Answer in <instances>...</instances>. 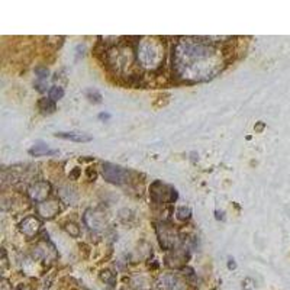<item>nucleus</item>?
Returning a JSON list of instances; mask_svg holds the SVG:
<instances>
[{
  "label": "nucleus",
  "instance_id": "nucleus-1",
  "mask_svg": "<svg viewBox=\"0 0 290 290\" xmlns=\"http://www.w3.org/2000/svg\"><path fill=\"white\" fill-rule=\"evenodd\" d=\"M173 71L185 83H199L213 79L222 71V55L209 36L180 38L173 46Z\"/></svg>",
  "mask_w": 290,
  "mask_h": 290
},
{
  "label": "nucleus",
  "instance_id": "nucleus-2",
  "mask_svg": "<svg viewBox=\"0 0 290 290\" xmlns=\"http://www.w3.org/2000/svg\"><path fill=\"white\" fill-rule=\"evenodd\" d=\"M137 61L142 69H158L164 61V46L157 38L145 36L141 38L137 45Z\"/></svg>",
  "mask_w": 290,
  "mask_h": 290
},
{
  "label": "nucleus",
  "instance_id": "nucleus-3",
  "mask_svg": "<svg viewBox=\"0 0 290 290\" xmlns=\"http://www.w3.org/2000/svg\"><path fill=\"white\" fill-rule=\"evenodd\" d=\"M150 196L155 205L173 203L177 199V190L171 186L164 185L160 180H155L150 187Z\"/></svg>",
  "mask_w": 290,
  "mask_h": 290
},
{
  "label": "nucleus",
  "instance_id": "nucleus-4",
  "mask_svg": "<svg viewBox=\"0 0 290 290\" xmlns=\"http://www.w3.org/2000/svg\"><path fill=\"white\" fill-rule=\"evenodd\" d=\"M155 229H157V235H158L160 245L162 248L164 250H174V247L179 244V235L174 231L173 226L167 225L164 222H158Z\"/></svg>",
  "mask_w": 290,
  "mask_h": 290
},
{
  "label": "nucleus",
  "instance_id": "nucleus-5",
  "mask_svg": "<svg viewBox=\"0 0 290 290\" xmlns=\"http://www.w3.org/2000/svg\"><path fill=\"white\" fill-rule=\"evenodd\" d=\"M102 174H103L104 180L112 183V185H124L128 182L129 174L125 168L110 164V162H103L102 164Z\"/></svg>",
  "mask_w": 290,
  "mask_h": 290
},
{
  "label": "nucleus",
  "instance_id": "nucleus-6",
  "mask_svg": "<svg viewBox=\"0 0 290 290\" xmlns=\"http://www.w3.org/2000/svg\"><path fill=\"white\" fill-rule=\"evenodd\" d=\"M83 220L86 223V226L92 231H100L106 226V222H107V218H106V213H104L102 209L99 208H90L87 209L83 215Z\"/></svg>",
  "mask_w": 290,
  "mask_h": 290
},
{
  "label": "nucleus",
  "instance_id": "nucleus-7",
  "mask_svg": "<svg viewBox=\"0 0 290 290\" xmlns=\"http://www.w3.org/2000/svg\"><path fill=\"white\" fill-rule=\"evenodd\" d=\"M49 193H51V185L48 182H36L28 189V195L36 205L48 200Z\"/></svg>",
  "mask_w": 290,
  "mask_h": 290
},
{
  "label": "nucleus",
  "instance_id": "nucleus-8",
  "mask_svg": "<svg viewBox=\"0 0 290 290\" xmlns=\"http://www.w3.org/2000/svg\"><path fill=\"white\" fill-rule=\"evenodd\" d=\"M157 286L160 290H186V283L176 274H164L158 278Z\"/></svg>",
  "mask_w": 290,
  "mask_h": 290
},
{
  "label": "nucleus",
  "instance_id": "nucleus-9",
  "mask_svg": "<svg viewBox=\"0 0 290 290\" xmlns=\"http://www.w3.org/2000/svg\"><path fill=\"white\" fill-rule=\"evenodd\" d=\"M36 210L38 215L44 219H52L54 216H57L60 213V202L55 199L51 200H45L39 205H36Z\"/></svg>",
  "mask_w": 290,
  "mask_h": 290
},
{
  "label": "nucleus",
  "instance_id": "nucleus-10",
  "mask_svg": "<svg viewBox=\"0 0 290 290\" xmlns=\"http://www.w3.org/2000/svg\"><path fill=\"white\" fill-rule=\"evenodd\" d=\"M41 226H42V223H41V220L38 219V218H35V216H26V218L19 223V231L22 232L25 237L32 238V237H35L38 232L41 231Z\"/></svg>",
  "mask_w": 290,
  "mask_h": 290
},
{
  "label": "nucleus",
  "instance_id": "nucleus-11",
  "mask_svg": "<svg viewBox=\"0 0 290 290\" xmlns=\"http://www.w3.org/2000/svg\"><path fill=\"white\" fill-rule=\"evenodd\" d=\"M187 258H189V255L186 254V251L173 250V253L167 255L165 261H167V266L171 267V268H182L187 263Z\"/></svg>",
  "mask_w": 290,
  "mask_h": 290
},
{
  "label": "nucleus",
  "instance_id": "nucleus-12",
  "mask_svg": "<svg viewBox=\"0 0 290 290\" xmlns=\"http://www.w3.org/2000/svg\"><path fill=\"white\" fill-rule=\"evenodd\" d=\"M58 196L60 199L64 202V203H67V205H74L76 202H77V199H79V193H77V190L73 187V186H61L60 189H58Z\"/></svg>",
  "mask_w": 290,
  "mask_h": 290
},
{
  "label": "nucleus",
  "instance_id": "nucleus-13",
  "mask_svg": "<svg viewBox=\"0 0 290 290\" xmlns=\"http://www.w3.org/2000/svg\"><path fill=\"white\" fill-rule=\"evenodd\" d=\"M55 137H57V138L76 141V142H89V141H92L90 135H87V134H79V132H57Z\"/></svg>",
  "mask_w": 290,
  "mask_h": 290
},
{
  "label": "nucleus",
  "instance_id": "nucleus-14",
  "mask_svg": "<svg viewBox=\"0 0 290 290\" xmlns=\"http://www.w3.org/2000/svg\"><path fill=\"white\" fill-rule=\"evenodd\" d=\"M57 150H51L46 144L44 142H38V144H35L34 147L29 150V154L31 155H35V157H41V155H54V154H57Z\"/></svg>",
  "mask_w": 290,
  "mask_h": 290
},
{
  "label": "nucleus",
  "instance_id": "nucleus-15",
  "mask_svg": "<svg viewBox=\"0 0 290 290\" xmlns=\"http://www.w3.org/2000/svg\"><path fill=\"white\" fill-rule=\"evenodd\" d=\"M38 107H39V110H42V113H52V112H55V109H57L55 102L51 100L49 97H48V99H46V97L45 99H39Z\"/></svg>",
  "mask_w": 290,
  "mask_h": 290
},
{
  "label": "nucleus",
  "instance_id": "nucleus-16",
  "mask_svg": "<svg viewBox=\"0 0 290 290\" xmlns=\"http://www.w3.org/2000/svg\"><path fill=\"white\" fill-rule=\"evenodd\" d=\"M100 278H102V281L107 283L109 286H115L116 276L113 271H110V270H102V271H100Z\"/></svg>",
  "mask_w": 290,
  "mask_h": 290
},
{
  "label": "nucleus",
  "instance_id": "nucleus-17",
  "mask_svg": "<svg viewBox=\"0 0 290 290\" xmlns=\"http://www.w3.org/2000/svg\"><path fill=\"white\" fill-rule=\"evenodd\" d=\"M63 96H64V90H63V87H60V86H52V87L48 90V97H49L51 100H54V102L60 100Z\"/></svg>",
  "mask_w": 290,
  "mask_h": 290
},
{
  "label": "nucleus",
  "instance_id": "nucleus-18",
  "mask_svg": "<svg viewBox=\"0 0 290 290\" xmlns=\"http://www.w3.org/2000/svg\"><path fill=\"white\" fill-rule=\"evenodd\" d=\"M86 97L93 102V103H100L102 102V94L99 93V90H96V89H87L86 90Z\"/></svg>",
  "mask_w": 290,
  "mask_h": 290
},
{
  "label": "nucleus",
  "instance_id": "nucleus-19",
  "mask_svg": "<svg viewBox=\"0 0 290 290\" xmlns=\"http://www.w3.org/2000/svg\"><path fill=\"white\" fill-rule=\"evenodd\" d=\"M176 215H177V219L187 220V219H190V215H192V212H190V209H189V208H186V206H182V208L177 209Z\"/></svg>",
  "mask_w": 290,
  "mask_h": 290
},
{
  "label": "nucleus",
  "instance_id": "nucleus-20",
  "mask_svg": "<svg viewBox=\"0 0 290 290\" xmlns=\"http://www.w3.org/2000/svg\"><path fill=\"white\" fill-rule=\"evenodd\" d=\"M35 74H36L38 80L45 81L46 79H48V76H49V70L46 69V67L39 66V67H36V69H35Z\"/></svg>",
  "mask_w": 290,
  "mask_h": 290
},
{
  "label": "nucleus",
  "instance_id": "nucleus-21",
  "mask_svg": "<svg viewBox=\"0 0 290 290\" xmlns=\"http://www.w3.org/2000/svg\"><path fill=\"white\" fill-rule=\"evenodd\" d=\"M66 231L69 232L71 237H74V238H79V237H80V228H79L74 222H69V223H67Z\"/></svg>",
  "mask_w": 290,
  "mask_h": 290
},
{
  "label": "nucleus",
  "instance_id": "nucleus-22",
  "mask_svg": "<svg viewBox=\"0 0 290 290\" xmlns=\"http://www.w3.org/2000/svg\"><path fill=\"white\" fill-rule=\"evenodd\" d=\"M80 173H81L80 168H74V170H73V173L70 174V180H76V179L80 176Z\"/></svg>",
  "mask_w": 290,
  "mask_h": 290
},
{
  "label": "nucleus",
  "instance_id": "nucleus-23",
  "mask_svg": "<svg viewBox=\"0 0 290 290\" xmlns=\"http://www.w3.org/2000/svg\"><path fill=\"white\" fill-rule=\"evenodd\" d=\"M2 290H12L11 286H9V281L6 278L2 280Z\"/></svg>",
  "mask_w": 290,
  "mask_h": 290
},
{
  "label": "nucleus",
  "instance_id": "nucleus-24",
  "mask_svg": "<svg viewBox=\"0 0 290 290\" xmlns=\"http://www.w3.org/2000/svg\"><path fill=\"white\" fill-rule=\"evenodd\" d=\"M235 267H237V264H235V260H234V258H229V260H228V268H229V270H234Z\"/></svg>",
  "mask_w": 290,
  "mask_h": 290
},
{
  "label": "nucleus",
  "instance_id": "nucleus-25",
  "mask_svg": "<svg viewBox=\"0 0 290 290\" xmlns=\"http://www.w3.org/2000/svg\"><path fill=\"white\" fill-rule=\"evenodd\" d=\"M255 132H261L263 129H264V122H258V125L254 128Z\"/></svg>",
  "mask_w": 290,
  "mask_h": 290
},
{
  "label": "nucleus",
  "instance_id": "nucleus-26",
  "mask_svg": "<svg viewBox=\"0 0 290 290\" xmlns=\"http://www.w3.org/2000/svg\"><path fill=\"white\" fill-rule=\"evenodd\" d=\"M99 119H102V121H107V119H110V115H109V113H104V112H102V113H99Z\"/></svg>",
  "mask_w": 290,
  "mask_h": 290
},
{
  "label": "nucleus",
  "instance_id": "nucleus-27",
  "mask_svg": "<svg viewBox=\"0 0 290 290\" xmlns=\"http://www.w3.org/2000/svg\"><path fill=\"white\" fill-rule=\"evenodd\" d=\"M87 176H89L90 180H94V179H96V171H93L92 173V170H87Z\"/></svg>",
  "mask_w": 290,
  "mask_h": 290
}]
</instances>
